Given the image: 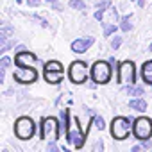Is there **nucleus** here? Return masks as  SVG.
Returning a JSON list of instances; mask_svg holds the SVG:
<instances>
[{"label":"nucleus","mask_w":152,"mask_h":152,"mask_svg":"<svg viewBox=\"0 0 152 152\" xmlns=\"http://www.w3.org/2000/svg\"><path fill=\"white\" fill-rule=\"evenodd\" d=\"M38 63V57L34 52H29V50H20L16 56H15V64L16 66H36Z\"/></svg>","instance_id":"10"},{"label":"nucleus","mask_w":152,"mask_h":152,"mask_svg":"<svg viewBox=\"0 0 152 152\" xmlns=\"http://www.w3.org/2000/svg\"><path fill=\"white\" fill-rule=\"evenodd\" d=\"M141 147H143V148H150V147H152L150 140H143V141H141Z\"/></svg>","instance_id":"27"},{"label":"nucleus","mask_w":152,"mask_h":152,"mask_svg":"<svg viewBox=\"0 0 152 152\" xmlns=\"http://www.w3.org/2000/svg\"><path fill=\"white\" fill-rule=\"evenodd\" d=\"M136 81V68L132 61H124L118 66V83L120 84H132Z\"/></svg>","instance_id":"8"},{"label":"nucleus","mask_w":152,"mask_h":152,"mask_svg":"<svg viewBox=\"0 0 152 152\" xmlns=\"http://www.w3.org/2000/svg\"><path fill=\"white\" fill-rule=\"evenodd\" d=\"M47 2H59V0H47Z\"/></svg>","instance_id":"32"},{"label":"nucleus","mask_w":152,"mask_h":152,"mask_svg":"<svg viewBox=\"0 0 152 152\" xmlns=\"http://www.w3.org/2000/svg\"><path fill=\"white\" fill-rule=\"evenodd\" d=\"M120 29L124 31V32H129L131 29H132V23H131V16L127 15V16H122V20H120Z\"/></svg>","instance_id":"16"},{"label":"nucleus","mask_w":152,"mask_h":152,"mask_svg":"<svg viewBox=\"0 0 152 152\" xmlns=\"http://www.w3.org/2000/svg\"><path fill=\"white\" fill-rule=\"evenodd\" d=\"M68 77L73 84H83L88 81V64L84 61H73L68 68Z\"/></svg>","instance_id":"6"},{"label":"nucleus","mask_w":152,"mask_h":152,"mask_svg":"<svg viewBox=\"0 0 152 152\" xmlns=\"http://www.w3.org/2000/svg\"><path fill=\"white\" fill-rule=\"evenodd\" d=\"M13 79L20 84H31L38 79V72L34 70V66H18L13 72Z\"/></svg>","instance_id":"9"},{"label":"nucleus","mask_w":152,"mask_h":152,"mask_svg":"<svg viewBox=\"0 0 152 152\" xmlns=\"http://www.w3.org/2000/svg\"><path fill=\"white\" fill-rule=\"evenodd\" d=\"M41 4V0H27V6H31V7H38Z\"/></svg>","instance_id":"26"},{"label":"nucleus","mask_w":152,"mask_h":152,"mask_svg":"<svg viewBox=\"0 0 152 152\" xmlns=\"http://www.w3.org/2000/svg\"><path fill=\"white\" fill-rule=\"evenodd\" d=\"M47 150H48V152H57V150H59V147H57V143H56V140H52V141L48 143V147H47Z\"/></svg>","instance_id":"25"},{"label":"nucleus","mask_w":152,"mask_h":152,"mask_svg":"<svg viewBox=\"0 0 152 152\" xmlns=\"http://www.w3.org/2000/svg\"><path fill=\"white\" fill-rule=\"evenodd\" d=\"M102 148H104V143H102V140H100V141H97V143H95L93 150H102Z\"/></svg>","instance_id":"28"},{"label":"nucleus","mask_w":152,"mask_h":152,"mask_svg":"<svg viewBox=\"0 0 152 152\" xmlns=\"http://www.w3.org/2000/svg\"><path fill=\"white\" fill-rule=\"evenodd\" d=\"M93 124H95V127L99 131H104L106 129V122H104V118L100 115H93Z\"/></svg>","instance_id":"19"},{"label":"nucleus","mask_w":152,"mask_h":152,"mask_svg":"<svg viewBox=\"0 0 152 152\" xmlns=\"http://www.w3.org/2000/svg\"><path fill=\"white\" fill-rule=\"evenodd\" d=\"M141 148H143V147H141V145H136V147H132V152H140V150H141Z\"/></svg>","instance_id":"30"},{"label":"nucleus","mask_w":152,"mask_h":152,"mask_svg":"<svg viewBox=\"0 0 152 152\" xmlns=\"http://www.w3.org/2000/svg\"><path fill=\"white\" fill-rule=\"evenodd\" d=\"M116 29H118V27H116L115 23H104V36H106V38L113 36V34L116 32Z\"/></svg>","instance_id":"18"},{"label":"nucleus","mask_w":152,"mask_h":152,"mask_svg":"<svg viewBox=\"0 0 152 152\" xmlns=\"http://www.w3.org/2000/svg\"><path fill=\"white\" fill-rule=\"evenodd\" d=\"M45 81L48 84H59L63 81V72H50V70H45Z\"/></svg>","instance_id":"13"},{"label":"nucleus","mask_w":152,"mask_h":152,"mask_svg":"<svg viewBox=\"0 0 152 152\" xmlns=\"http://www.w3.org/2000/svg\"><path fill=\"white\" fill-rule=\"evenodd\" d=\"M120 45H122V38H120V36H115V38L111 39V48H113V50H118Z\"/></svg>","instance_id":"23"},{"label":"nucleus","mask_w":152,"mask_h":152,"mask_svg":"<svg viewBox=\"0 0 152 152\" xmlns=\"http://www.w3.org/2000/svg\"><path fill=\"white\" fill-rule=\"evenodd\" d=\"M132 134L140 141L150 140V136H152V120L145 118V116H140V118L132 120Z\"/></svg>","instance_id":"5"},{"label":"nucleus","mask_w":152,"mask_h":152,"mask_svg":"<svg viewBox=\"0 0 152 152\" xmlns=\"http://www.w3.org/2000/svg\"><path fill=\"white\" fill-rule=\"evenodd\" d=\"M129 107L132 109V111H138V113H143L145 109H147V102L141 99V97H136V99H132V100H129Z\"/></svg>","instance_id":"14"},{"label":"nucleus","mask_w":152,"mask_h":152,"mask_svg":"<svg viewBox=\"0 0 152 152\" xmlns=\"http://www.w3.org/2000/svg\"><path fill=\"white\" fill-rule=\"evenodd\" d=\"M136 2H138V6H140V7H143V6H145V0H136Z\"/></svg>","instance_id":"31"},{"label":"nucleus","mask_w":152,"mask_h":152,"mask_svg":"<svg viewBox=\"0 0 152 152\" xmlns=\"http://www.w3.org/2000/svg\"><path fill=\"white\" fill-rule=\"evenodd\" d=\"M93 43H95V38H91V36H88V38H77L75 41H72V52L84 54Z\"/></svg>","instance_id":"11"},{"label":"nucleus","mask_w":152,"mask_h":152,"mask_svg":"<svg viewBox=\"0 0 152 152\" xmlns=\"http://www.w3.org/2000/svg\"><path fill=\"white\" fill-rule=\"evenodd\" d=\"M52 9H56V11H63V7H61L59 2H52Z\"/></svg>","instance_id":"29"},{"label":"nucleus","mask_w":152,"mask_h":152,"mask_svg":"<svg viewBox=\"0 0 152 152\" xmlns=\"http://www.w3.org/2000/svg\"><path fill=\"white\" fill-rule=\"evenodd\" d=\"M61 136V120H57L56 116H47L41 118L39 124V138H47V140H59Z\"/></svg>","instance_id":"2"},{"label":"nucleus","mask_w":152,"mask_h":152,"mask_svg":"<svg viewBox=\"0 0 152 152\" xmlns=\"http://www.w3.org/2000/svg\"><path fill=\"white\" fill-rule=\"evenodd\" d=\"M141 79L147 84H152V61H145L141 66Z\"/></svg>","instance_id":"12"},{"label":"nucleus","mask_w":152,"mask_h":152,"mask_svg":"<svg viewBox=\"0 0 152 152\" xmlns=\"http://www.w3.org/2000/svg\"><path fill=\"white\" fill-rule=\"evenodd\" d=\"M36 132V124L29 116H20L15 124V134L20 140H31Z\"/></svg>","instance_id":"7"},{"label":"nucleus","mask_w":152,"mask_h":152,"mask_svg":"<svg viewBox=\"0 0 152 152\" xmlns=\"http://www.w3.org/2000/svg\"><path fill=\"white\" fill-rule=\"evenodd\" d=\"M148 50H150V52H152V43H150V47H148Z\"/></svg>","instance_id":"33"},{"label":"nucleus","mask_w":152,"mask_h":152,"mask_svg":"<svg viewBox=\"0 0 152 152\" xmlns=\"http://www.w3.org/2000/svg\"><path fill=\"white\" fill-rule=\"evenodd\" d=\"M107 7H111V2H107V0H104V2H99V4H97V11H100V13H106Z\"/></svg>","instance_id":"22"},{"label":"nucleus","mask_w":152,"mask_h":152,"mask_svg":"<svg viewBox=\"0 0 152 152\" xmlns=\"http://www.w3.org/2000/svg\"><path fill=\"white\" fill-rule=\"evenodd\" d=\"M70 7L72 9H77V11H84L86 4L83 2V0H70Z\"/></svg>","instance_id":"20"},{"label":"nucleus","mask_w":152,"mask_h":152,"mask_svg":"<svg viewBox=\"0 0 152 152\" xmlns=\"http://www.w3.org/2000/svg\"><path fill=\"white\" fill-rule=\"evenodd\" d=\"M124 91H125L127 95H132V97L143 95V88H141V86H132V84H127V86L124 88Z\"/></svg>","instance_id":"15"},{"label":"nucleus","mask_w":152,"mask_h":152,"mask_svg":"<svg viewBox=\"0 0 152 152\" xmlns=\"http://www.w3.org/2000/svg\"><path fill=\"white\" fill-rule=\"evenodd\" d=\"M45 70H50V72H63V64L59 61H48L45 64Z\"/></svg>","instance_id":"17"},{"label":"nucleus","mask_w":152,"mask_h":152,"mask_svg":"<svg viewBox=\"0 0 152 152\" xmlns=\"http://www.w3.org/2000/svg\"><path fill=\"white\" fill-rule=\"evenodd\" d=\"M9 64H11V57L4 56L2 59H0V68H4V70H7V68H9Z\"/></svg>","instance_id":"24"},{"label":"nucleus","mask_w":152,"mask_h":152,"mask_svg":"<svg viewBox=\"0 0 152 152\" xmlns=\"http://www.w3.org/2000/svg\"><path fill=\"white\" fill-rule=\"evenodd\" d=\"M84 140H86V129L79 124L77 116L70 115V125H68V131H66V141L70 145H73L75 148H83Z\"/></svg>","instance_id":"1"},{"label":"nucleus","mask_w":152,"mask_h":152,"mask_svg":"<svg viewBox=\"0 0 152 152\" xmlns=\"http://www.w3.org/2000/svg\"><path fill=\"white\" fill-rule=\"evenodd\" d=\"M111 73H113L111 63H107V61H97L91 66V81L95 84H107L111 81Z\"/></svg>","instance_id":"4"},{"label":"nucleus","mask_w":152,"mask_h":152,"mask_svg":"<svg viewBox=\"0 0 152 152\" xmlns=\"http://www.w3.org/2000/svg\"><path fill=\"white\" fill-rule=\"evenodd\" d=\"M63 104H66V106H72V104H73V99H72V97H68V95L64 93L61 99H57V106H63Z\"/></svg>","instance_id":"21"},{"label":"nucleus","mask_w":152,"mask_h":152,"mask_svg":"<svg viewBox=\"0 0 152 152\" xmlns=\"http://www.w3.org/2000/svg\"><path fill=\"white\" fill-rule=\"evenodd\" d=\"M111 136L115 140H125L129 136V132H132V118H125V116H115L111 122Z\"/></svg>","instance_id":"3"}]
</instances>
